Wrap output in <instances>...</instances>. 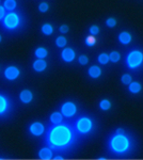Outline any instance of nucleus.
Masks as SVG:
<instances>
[{"label":"nucleus","mask_w":143,"mask_h":160,"mask_svg":"<svg viewBox=\"0 0 143 160\" xmlns=\"http://www.w3.org/2000/svg\"><path fill=\"white\" fill-rule=\"evenodd\" d=\"M63 114L61 112H58V111H54L50 114L49 117V120H50V123L54 124V125H58V124H61L63 122Z\"/></svg>","instance_id":"15"},{"label":"nucleus","mask_w":143,"mask_h":160,"mask_svg":"<svg viewBox=\"0 0 143 160\" xmlns=\"http://www.w3.org/2000/svg\"><path fill=\"white\" fill-rule=\"evenodd\" d=\"M132 81V77H131V75H129V74H124V75H122L121 76V82L123 84H125V86H128L129 83Z\"/></svg>","instance_id":"25"},{"label":"nucleus","mask_w":143,"mask_h":160,"mask_svg":"<svg viewBox=\"0 0 143 160\" xmlns=\"http://www.w3.org/2000/svg\"><path fill=\"white\" fill-rule=\"evenodd\" d=\"M60 112L63 114L64 118H71L77 113V106L75 105V102H65L63 105L61 106Z\"/></svg>","instance_id":"6"},{"label":"nucleus","mask_w":143,"mask_h":160,"mask_svg":"<svg viewBox=\"0 0 143 160\" xmlns=\"http://www.w3.org/2000/svg\"><path fill=\"white\" fill-rule=\"evenodd\" d=\"M89 33L91 35H94V37H96V35L100 33V27L96 26V25L91 26V27L89 28Z\"/></svg>","instance_id":"27"},{"label":"nucleus","mask_w":143,"mask_h":160,"mask_svg":"<svg viewBox=\"0 0 143 160\" xmlns=\"http://www.w3.org/2000/svg\"><path fill=\"white\" fill-rule=\"evenodd\" d=\"M20 22V17L17 13L15 12H10L6 14L3 18V27L8 30H15L19 26Z\"/></svg>","instance_id":"5"},{"label":"nucleus","mask_w":143,"mask_h":160,"mask_svg":"<svg viewBox=\"0 0 143 160\" xmlns=\"http://www.w3.org/2000/svg\"><path fill=\"white\" fill-rule=\"evenodd\" d=\"M59 31H60V33H61V34H66V33L69 31V27L66 24H63V25L60 26Z\"/></svg>","instance_id":"31"},{"label":"nucleus","mask_w":143,"mask_h":160,"mask_svg":"<svg viewBox=\"0 0 143 160\" xmlns=\"http://www.w3.org/2000/svg\"><path fill=\"white\" fill-rule=\"evenodd\" d=\"M131 146V139L126 133H114L108 141V148L110 152L119 156L130 153Z\"/></svg>","instance_id":"2"},{"label":"nucleus","mask_w":143,"mask_h":160,"mask_svg":"<svg viewBox=\"0 0 143 160\" xmlns=\"http://www.w3.org/2000/svg\"><path fill=\"white\" fill-rule=\"evenodd\" d=\"M4 16H6V9H4L3 6H1V4H0V22H1V20H3Z\"/></svg>","instance_id":"32"},{"label":"nucleus","mask_w":143,"mask_h":160,"mask_svg":"<svg viewBox=\"0 0 143 160\" xmlns=\"http://www.w3.org/2000/svg\"><path fill=\"white\" fill-rule=\"evenodd\" d=\"M101 74H103L101 68L97 65H92L89 68V71H88V75H89L91 78H93V79L100 78V77L101 76Z\"/></svg>","instance_id":"16"},{"label":"nucleus","mask_w":143,"mask_h":160,"mask_svg":"<svg viewBox=\"0 0 143 160\" xmlns=\"http://www.w3.org/2000/svg\"><path fill=\"white\" fill-rule=\"evenodd\" d=\"M78 62H79L80 65L84 66L89 63V58H88L85 55H81V56H79V58H78Z\"/></svg>","instance_id":"28"},{"label":"nucleus","mask_w":143,"mask_h":160,"mask_svg":"<svg viewBox=\"0 0 143 160\" xmlns=\"http://www.w3.org/2000/svg\"><path fill=\"white\" fill-rule=\"evenodd\" d=\"M19 99L23 104H29L33 99V94L30 90H23L19 93Z\"/></svg>","instance_id":"13"},{"label":"nucleus","mask_w":143,"mask_h":160,"mask_svg":"<svg viewBox=\"0 0 143 160\" xmlns=\"http://www.w3.org/2000/svg\"><path fill=\"white\" fill-rule=\"evenodd\" d=\"M118 40L122 45H128V44L131 42L132 37L128 31H122V32L119 34Z\"/></svg>","instance_id":"14"},{"label":"nucleus","mask_w":143,"mask_h":160,"mask_svg":"<svg viewBox=\"0 0 143 160\" xmlns=\"http://www.w3.org/2000/svg\"><path fill=\"white\" fill-rule=\"evenodd\" d=\"M109 60L112 63H118V62L121 60V53L119 51H111L109 53Z\"/></svg>","instance_id":"24"},{"label":"nucleus","mask_w":143,"mask_h":160,"mask_svg":"<svg viewBox=\"0 0 143 160\" xmlns=\"http://www.w3.org/2000/svg\"><path fill=\"white\" fill-rule=\"evenodd\" d=\"M56 45H57V47H59V48H64L67 45L66 38L63 37V35H60V37H58L56 38Z\"/></svg>","instance_id":"22"},{"label":"nucleus","mask_w":143,"mask_h":160,"mask_svg":"<svg viewBox=\"0 0 143 160\" xmlns=\"http://www.w3.org/2000/svg\"><path fill=\"white\" fill-rule=\"evenodd\" d=\"M106 26L108 28H114L116 26V19L114 17H108L106 19Z\"/></svg>","instance_id":"26"},{"label":"nucleus","mask_w":143,"mask_h":160,"mask_svg":"<svg viewBox=\"0 0 143 160\" xmlns=\"http://www.w3.org/2000/svg\"><path fill=\"white\" fill-rule=\"evenodd\" d=\"M85 42H87V45L88 46H94L96 44V38L94 35H89L87 38H85Z\"/></svg>","instance_id":"29"},{"label":"nucleus","mask_w":143,"mask_h":160,"mask_svg":"<svg viewBox=\"0 0 143 160\" xmlns=\"http://www.w3.org/2000/svg\"><path fill=\"white\" fill-rule=\"evenodd\" d=\"M114 133H125V129L124 128H116Z\"/></svg>","instance_id":"33"},{"label":"nucleus","mask_w":143,"mask_h":160,"mask_svg":"<svg viewBox=\"0 0 143 160\" xmlns=\"http://www.w3.org/2000/svg\"><path fill=\"white\" fill-rule=\"evenodd\" d=\"M76 129L69 124L50 126L46 133V143L53 151L63 152L71 148L76 142Z\"/></svg>","instance_id":"1"},{"label":"nucleus","mask_w":143,"mask_h":160,"mask_svg":"<svg viewBox=\"0 0 143 160\" xmlns=\"http://www.w3.org/2000/svg\"><path fill=\"white\" fill-rule=\"evenodd\" d=\"M100 108L103 111H108L111 109V102L109 99H101L100 102Z\"/></svg>","instance_id":"23"},{"label":"nucleus","mask_w":143,"mask_h":160,"mask_svg":"<svg viewBox=\"0 0 143 160\" xmlns=\"http://www.w3.org/2000/svg\"><path fill=\"white\" fill-rule=\"evenodd\" d=\"M1 41H2V37L0 35V43H1Z\"/></svg>","instance_id":"35"},{"label":"nucleus","mask_w":143,"mask_h":160,"mask_svg":"<svg viewBox=\"0 0 143 160\" xmlns=\"http://www.w3.org/2000/svg\"><path fill=\"white\" fill-rule=\"evenodd\" d=\"M142 90V86L140 82L137 81H131L130 83L128 84V91L131 93V94H138L140 93Z\"/></svg>","instance_id":"17"},{"label":"nucleus","mask_w":143,"mask_h":160,"mask_svg":"<svg viewBox=\"0 0 143 160\" xmlns=\"http://www.w3.org/2000/svg\"><path fill=\"white\" fill-rule=\"evenodd\" d=\"M54 156V151L51 149L49 146H45L42 148L38 151V158L43 159V160H49L51 159Z\"/></svg>","instance_id":"11"},{"label":"nucleus","mask_w":143,"mask_h":160,"mask_svg":"<svg viewBox=\"0 0 143 160\" xmlns=\"http://www.w3.org/2000/svg\"><path fill=\"white\" fill-rule=\"evenodd\" d=\"M0 2H1V0H0Z\"/></svg>","instance_id":"36"},{"label":"nucleus","mask_w":143,"mask_h":160,"mask_svg":"<svg viewBox=\"0 0 143 160\" xmlns=\"http://www.w3.org/2000/svg\"><path fill=\"white\" fill-rule=\"evenodd\" d=\"M61 58L62 60L66 63H71L75 60L76 58V53H75V50L73 49L72 47H64L63 50L61 51Z\"/></svg>","instance_id":"9"},{"label":"nucleus","mask_w":143,"mask_h":160,"mask_svg":"<svg viewBox=\"0 0 143 160\" xmlns=\"http://www.w3.org/2000/svg\"><path fill=\"white\" fill-rule=\"evenodd\" d=\"M75 129L79 135H88L93 129V122L90 118L81 117L75 123Z\"/></svg>","instance_id":"4"},{"label":"nucleus","mask_w":143,"mask_h":160,"mask_svg":"<svg viewBox=\"0 0 143 160\" xmlns=\"http://www.w3.org/2000/svg\"><path fill=\"white\" fill-rule=\"evenodd\" d=\"M97 61L101 65H106V64H108L109 62H110V60H109V55L106 52H101L100 55L97 57Z\"/></svg>","instance_id":"21"},{"label":"nucleus","mask_w":143,"mask_h":160,"mask_svg":"<svg viewBox=\"0 0 143 160\" xmlns=\"http://www.w3.org/2000/svg\"><path fill=\"white\" fill-rule=\"evenodd\" d=\"M49 10V4L46 3V2H42V3H40V6H38V11L41 13H46Z\"/></svg>","instance_id":"30"},{"label":"nucleus","mask_w":143,"mask_h":160,"mask_svg":"<svg viewBox=\"0 0 143 160\" xmlns=\"http://www.w3.org/2000/svg\"><path fill=\"white\" fill-rule=\"evenodd\" d=\"M10 109V102L8 97L3 94H0V117L4 115Z\"/></svg>","instance_id":"10"},{"label":"nucleus","mask_w":143,"mask_h":160,"mask_svg":"<svg viewBox=\"0 0 143 160\" xmlns=\"http://www.w3.org/2000/svg\"><path fill=\"white\" fill-rule=\"evenodd\" d=\"M54 159H63V157H62V156H56V157H54Z\"/></svg>","instance_id":"34"},{"label":"nucleus","mask_w":143,"mask_h":160,"mask_svg":"<svg viewBox=\"0 0 143 160\" xmlns=\"http://www.w3.org/2000/svg\"><path fill=\"white\" fill-rule=\"evenodd\" d=\"M126 66L129 69H137L143 64V52L141 50H131L125 59Z\"/></svg>","instance_id":"3"},{"label":"nucleus","mask_w":143,"mask_h":160,"mask_svg":"<svg viewBox=\"0 0 143 160\" xmlns=\"http://www.w3.org/2000/svg\"><path fill=\"white\" fill-rule=\"evenodd\" d=\"M32 68L35 72H38V73H42V72H44L47 68V62L44 60V59H38V60L33 62Z\"/></svg>","instance_id":"12"},{"label":"nucleus","mask_w":143,"mask_h":160,"mask_svg":"<svg viewBox=\"0 0 143 160\" xmlns=\"http://www.w3.org/2000/svg\"><path fill=\"white\" fill-rule=\"evenodd\" d=\"M19 75H20V71L16 66H8L4 69V77H6L7 80H10V81L16 80L19 77Z\"/></svg>","instance_id":"8"},{"label":"nucleus","mask_w":143,"mask_h":160,"mask_svg":"<svg viewBox=\"0 0 143 160\" xmlns=\"http://www.w3.org/2000/svg\"><path fill=\"white\" fill-rule=\"evenodd\" d=\"M34 55L38 59H45L48 56V50L44 47H38L34 51Z\"/></svg>","instance_id":"18"},{"label":"nucleus","mask_w":143,"mask_h":160,"mask_svg":"<svg viewBox=\"0 0 143 160\" xmlns=\"http://www.w3.org/2000/svg\"><path fill=\"white\" fill-rule=\"evenodd\" d=\"M41 31H42V33H43L44 35H46V37H49V35L53 34L54 27L50 24H44L42 27H41Z\"/></svg>","instance_id":"20"},{"label":"nucleus","mask_w":143,"mask_h":160,"mask_svg":"<svg viewBox=\"0 0 143 160\" xmlns=\"http://www.w3.org/2000/svg\"><path fill=\"white\" fill-rule=\"evenodd\" d=\"M3 7L4 9L8 10V11H14L17 7V2L16 0H4L3 2Z\"/></svg>","instance_id":"19"},{"label":"nucleus","mask_w":143,"mask_h":160,"mask_svg":"<svg viewBox=\"0 0 143 160\" xmlns=\"http://www.w3.org/2000/svg\"><path fill=\"white\" fill-rule=\"evenodd\" d=\"M29 131L32 136L34 137H41L45 132V126L41 122H34L29 126Z\"/></svg>","instance_id":"7"}]
</instances>
